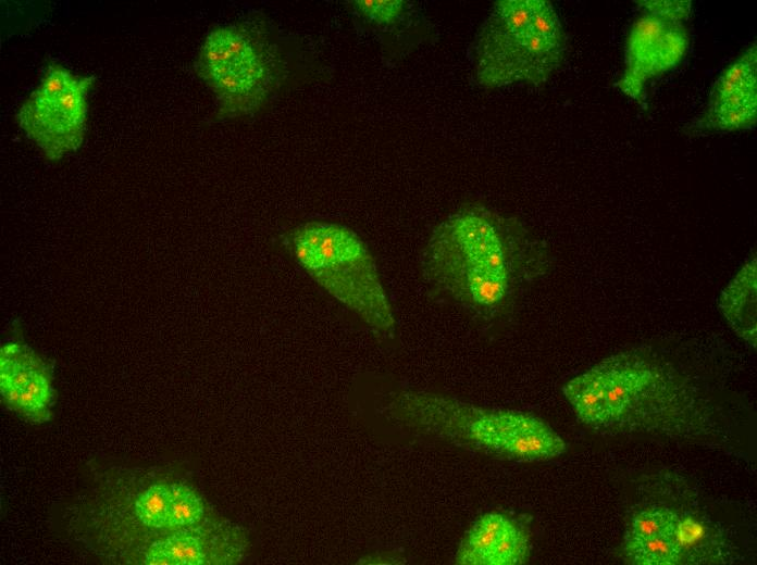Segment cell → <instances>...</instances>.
<instances>
[{
	"mask_svg": "<svg viewBox=\"0 0 757 565\" xmlns=\"http://www.w3.org/2000/svg\"><path fill=\"white\" fill-rule=\"evenodd\" d=\"M562 393L599 434L695 439L718 432L715 413L692 387L635 353L601 361L569 380Z\"/></svg>",
	"mask_w": 757,
	"mask_h": 565,
	"instance_id": "cell-1",
	"label": "cell"
},
{
	"mask_svg": "<svg viewBox=\"0 0 757 565\" xmlns=\"http://www.w3.org/2000/svg\"><path fill=\"white\" fill-rule=\"evenodd\" d=\"M523 240L514 221L485 205L468 204L434 228L421 254V271L445 298L492 315L511 292Z\"/></svg>",
	"mask_w": 757,
	"mask_h": 565,
	"instance_id": "cell-2",
	"label": "cell"
},
{
	"mask_svg": "<svg viewBox=\"0 0 757 565\" xmlns=\"http://www.w3.org/2000/svg\"><path fill=\"white\" fill-rule=\"evenodd\" d=\"M389 407L427 434L511 460L545 461L567 450L548 424L529 413L483 409L421 391L396 393Z\"/></svg>",
	"mask_w": 757,
	"mask_h": 565,
	"instance_id": "cell-3",
	"label": "cell"
},
{
	"mask_svg": "<svg viewBox=\"0 0 757 565\" xmlns=\"http://www.w3.org/2000/svg\"><path fill=\"white\" fill-rule=\"evenodd\" d=\"M293 255L330 296L374 330L392 335L395 316L376 263L363 240L350 228L328 222H307L290 235Z\"/></svg>",
	"mask_w": 757,
	"mask_h": 565,
	"instance_id": "cell-4",
	"label": "cell"
},
{
	"mask_svg": "<svg viewBox=\"0 0 757 565\" xmlns=\"http://www.w3.org/2000/svg\"><path fill=\"white\" fill-rule=\"evenodd\" d=\"M195 68L213 91L224 117L257 111L277 80L275 53L263 33L247 23L212 29L203 40Z\"/></svg>",
	"mask_w": 757,
	"mask_h": 565,
	"instance_id": "cell-5",
	"label": "cell"
},
{
	"mask_svg": "<svg viewBox=\"0 0 757 565\" xmlns=\"http://www.w3.org/2000/svg\"><path fill=\"white\" fill-rule=\"evenodd\" d=\"M94 83V76L75 75L53 63L20 106L18 126L48 160H60L82 146Z\"/></svg>",
	"mask_w": 757,
	"mask_h": 565,
	"instance_id": "cell-6",
	"label": "cell"
},
{
	"mask_svg": "<svg viewBox=\"0 0 757 565\" xmlns=\"http://www.w3.org/2000/svg\"><path fill=\"white\" fill-rule=\"evenodd\" d=\"M566 41H553L535 34L531 26L511 32L487 16L474 47L476 79L496 88L516 83H544L560 65Z\"/></svg>",
	"mask_w": 757,
	"mask_h": 565,
	"instance_id": "cell-7",
	"label": "cell"
},
{
	"mask_svg": "<svg viewBox=\"0 0 757 565\" xmlns=\"http://www.w3.org/2000/svg\"><path fill=\"white\" fill-rule=\"evenodd\" d=\"M682 23L644 12L633 24L625 48V70L618 87L640 100L648 79L673 68L687 49Z\"/></svg>",
	"mask_w": 757,
	"mask_h": 565,
	"instance_id": "cell-8",
	"label": "cell"
},
{
	"mask_svg": "<svg viewBox=\"0 0 757 565\" xmlns=\"http://www.w3.org/2000/svg\"><path fill=\"white\" fill-rule=\"evenodd\" d=\"M757 118V49L748 47L720 75L700 127L739 130L754 126Z\"/></svg>",
	"mask_w": 757,
	"mask_h": 565,
	"instance_id": "cell-9",
	"label": "cell"
},
{
	"mask_svg": "<svg viewBox=\"0 0 757 565\" xmlns=\"http://www.w3.org/2000/svg\"><path fill=\"white\" fill-rule=\"evenodd\" d=\"M0 391L9 407L26 414H49L54 399L48 365L21 342L1 347Z\"/></svg>",
	"mask_w": 757,
	"mask_h": 565,
	"instance_id": "cell-10",
	"label": "cell"
},
{
	"mask_svg": "<svg viewBox=\"0 0 757 565\" xmlns=\"http://www.w3.org/2000/svg\"><path fill=\"white\" fill-rule=\"evenodd\" d=\"M529 539L512 519L497 512L479 517L456 554L460 565H518L526 561Z\"/></svg>",
	"mask_w": 757,
	"mask_h": 565,
	"instance_id": "cell-11",
	"label": "cell"
},
{
	"mask_svg": "<svg viewBox=\"0 0 757 565\" xmlns=\"http://www.w3.org/2000/svg\"><path fill=\"white\" fill-rule=\"evenodd\" d=\"M756 258H750L722 290L719 310L739 337L756 348L757 329Z\"/></svg>",
	"mask_w": 757,
	"mask_h": 565,
	"instance_id": "cell-12",
	"label": "cell"
},
{
	"mask_svg": "<svg viewBox=\"0 0 757 565\" xmlns=\"http://www.w3.org/2000/svg\"><path fill=\"white\" fill-rule=\"evenodd\" d=\"M626 558L637 565H674L682 557L678 537L662 536L647 539L624 537Z\"/></svg>",
	"mask_w": 757,
	"mask_h": 565,
	"instance_id": "cell-13",
	"label": "cell"
},
{
	"mask_svg": "<svg viewBox=\"0 0 757 565\" xmlns=\"http://www.w3.org/2000/svg\"><path fill=\"white\" fill-rule=\"evenodd\" d=\"M679 520L680 517L669 508L644 510L634 515L624 537L636 539L678 537Z\"/></svg>",
	"mask_w": 757,
	"mask_h": 565,
	"instance_id": "cell-14",
	"label": "cell"
},
{
	"mask_svg": "<svg viewBox=\"0 0 757 565\" xmlns=\"http://www.w3.org/2000/svg\"><path fill=\"white\" fill-rule=\"evenodd\" d=\"M172 489L165 484H154L135 503L136 515L148 527L167 526Z\"/></svg>",
	"mask_w": 757,
	"mask_h": 565,
	"instance_id": "cell-15",
	"label": "cell"
},
{
	"mask_svg": "<svg viewBox=\"0 0 757 565\" xmlns=\"http://www.w3.org/2000/svg\"><path fill=\"white\" fill-rule=\"evenodd\" d=\"M151 548L166 555L173 565H201L206 552L201 540L187 531H178L165 539L156 541Z\"/></svg>",
	"mask_w": 757,
	"mask_h": 565,
	"instance_id": "cell-16",
	"label": "cell"
},
{
	"mask_svg": "<svg viewBox=\"0 0 757 565\" xmlns=\"http://www.w3.org/2000/svg\"><path fill=\"white\" fill-rule=\"evenodd\" d=\"M167 527L179 528L198 523L203 516V504L194 490L184 484H173Z\"/></svg>",
	"mask_w": 757,
	"mask_h": 565,
	"instance_id": "cell-17",
	"label": "cell"
},
{
	"mask_svg": "<svg viewBox=\"0 0 757 565\" xmlns=\"http://www.w3.org/2000/svg\"><path fill=\"white\" fill-rule=\"evenodd\" d=\"M530 26L535 34L545 39L566 41L559 17L553 4L546 0H532Z\"/></svg>",
	"mask_w": 757,
	"mask_h": 565,
	"instance_id": "cell-18",
	"label": "cell"
},
{
	"mask_svg": "<svg viewBox=\"0 0 757 565\" xmlns=\"http://www.w3.org/2000/svg\"><path fill=\"white\" fill-rule=\"evenodd\" d=\"M355 10L370 22L378 25H390L397 22L405 9L401 0H356Z\"/></svg>",
	"mask_w": 757,
	"mask_h": 565,
	"instance_id": "cell-19",
	"label": "cell"
},
{
	"mask_svg": "<svg viewBox=\"0 0 757 565\" xmlns=\"http://www.w3.org/2000/svg\"><path fill=\"white\" fill-rule=\"evenodd\" d=\"M637 3L644 12L677 23H682L690 15L692 8L690 0H649Z\"/></svg>",
	"mask_w": 757,
	"mask_h": 565,
	"instance_id": "cell-20",
	"label": "cell"
},
{
	"mask_svg": "<svg viewBox=\"0 0 757 565\" xmlns=\"http://www.w3.org/2000/svg\"><path fill=\"white\" fill-rule=\"evenodd\" d=\"M145 563L148 565H173L166 555L151 547L146 554Z\"/></svg>",
	"mask_w": 757,
	"mask_h": 565,
	"instance_id": "cell-21",
	"label": "cell"
}]
</instances>
